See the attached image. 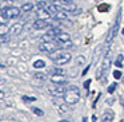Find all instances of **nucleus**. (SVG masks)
<instances>
[{"label":"nucleus","mask_w":124,"mask_h":122,"mask_svg":"<svg viewBox=\"0 0 124 122\" xmlns=\"http://www.w3.org/2000/svg\"><path fill=\"white\" fill-rule=\"evenodd\" d=\"M20 12H22V8H17V7H4V8H1V15H3L7 20L19 18Z\"/></svg>","instance_id":"6"},{"label":"nucleus","mask_w":124,"mask_h":122,"mask_svg":"<svg viewBox=\"0 0 124 122\" xmlns=\"http://www.w3.org/2000/svg\"><path fill=\"white\" fill-rule=\"evenodd\" d=\"M48 1H60V0H48Z\"/></svg>","instance_id":"41"},{"label":"nucleus","mask_w":124,"mask_h":122,"mask_svg":"<svg viewBox=\"0 0 124 122\" xmlns=\"http://www.w3.org/2000/svg\"><path fill=\"white\" fill-rule=\"evenodd\" d=\"M35 78H36V79H40V81H47V74L36 73V74H35Z\"/></svg>","instance_id":"23"},{"label":"nucleus","mask_w":124,"mask_h":122,"mask_svg":"<svg viewBox=\"0 0 124 122\" xmlns=\"http://www.w3.org/2000/svg\"><path fill=\"white\" fill-rule=\"evenodd\" d=\"M33 7H35V6H33L32 3H24L22 6V11L23 12H30V11H32V9H33Z\"/></svg>","instance_id":"19"},{"label":"nucleus","mask_w":124,"mask_h":122,"mask_svg":"<svg viewBox=\"0 0 124 122\" xmlns=\"http://www.w3.org/2000/svg\"><path fill=\"white\" fill-rule=\"evenodd\" d=\"M103 55V44H99V46L95 48L93 54H92V60H91V66H95L97 62H99V59L101 58Z\"/></svg>","instance_id":"9"},{"label":"nucleus","mask_w":124,"mask_h":122,"mask_svg":"<svg viewBox=\"0 0 124 122\" xmlns=\"http://www.w3.org/2000/svg\"><path fill=\"white\" fill-rule=\"evenodd\" d=\"M101 121L103 122H112L113 121V113L112 111H105L101 117Z\"/></svg>","instance_id":"17"},{"label":"nucleus","mask_w":124,"mask_h":122,"mask_svg":"<svg viewBox=\"0 0 124 122\" xmlns=\"http://www.w3.org/2000/svg\"><path fill=\"white\" fill-rule=\"evenodd\" d=\"M38 18H39V19H46V20H48L49 18H51V14L47 11V8L38 9Z\"/></svg>","instance_id":"16"},{"label":"nucleus","mask_w":124,"mask_h":122,"mask_svg":"<svg viewBox=\"0 0 124 122\" xmlns=\"http://www.w3.org/2000/svg\"><path fill=\"white\" fill-rule=\"evenodd\" d=\"M56 38H57V40H59V43H62V44H64V43H67V42H70V40H71L70 34H67V32H62V34H59V35H57Z\"/></svg>","instance_id":"14"},{"label":"nucleus","mask_w":124,"mask_h":122,"mask_svg":"<svg viewBox=\"0 0 124 122\" xmlns=\"http://www.w3.org/2000/svg\"><path fill=\"white\" fill-rule=\"evenodd\" d=\"M62 43H57V42H43L41 44H39V50L41 52H47V54H51V52H55L57 50H62Z\"/></svg>","instance_id":"4"},{"label":"nucleus","mask_w":124,"mask_h":122,"mask_svg":"<svg viewBox=\"0 0 124 122\" xmlns=\"http://www.w3.org/2000/svg\"><path fill=\"white\" fill-rule=\"evenodd\" d=\"M47 34L55 38V36H57L59 34H62V28H60V27H52V28H49V30H48V32H47Z\"/></svg>","instance_id":"18"},{"label":"nucleus","mask_w":124,"mask_h":122,"mask_svg":"<svg viewBox=\"0 0 124 122\" xmlns=\"http://www.w3.org/2000/svg\"><path fill=\"white\" fill-rule=\"evenodd\" d=\"M51 82L52 83H57V84H67L68 81L67 78L62 76V74H55V75L51 76Z\"/></svg>","instance_id":"11"},{"label":"nucleus","mask_w":124,"mask_h":122,"mask_svg":"<svg viewBox=\"0 0 124 122\" xmlns=\"http://www.w3.org/2000/svg\"><path fill=\"white\" fill-rule=\"evenodd\" d=\"M108 9V6L104 4V6H99V11H107Z\"/></svg>","instance_id":"32"},{"label":"nucleus","mask_w":124,"mask_h":122,"mask_svg":"<svg viewBox=\"0 0 124 122\" xmlns=\"http://www.w3.org/2000/svg\"><path fill=\"white\" fill-rule=\"evenodd\" d=\"M8 30H9V28L7 27L6 23H4V24H0V34H7V32H8Z\"/></svg>","instance_id":"25"},{"label":"nucleus","mask_w":124,"mask_h":122,"mask_svg":"<svg viewBox=\"0 0 124 122\" xmlns=\"http://www.w3.org/2000/svg\"><path fill=\"white\" fill-rule=\"evenodd\" d=\"M33 67L35 68H44L46 67V62L39 59V60H36V62H33Z\"/></svg>","instance_id":"20"},{"label":"nucleus","mask_w":124,"mask_h":122,"mask_svg":"<svg viewBox=\"0 0 124 122\" xmlns=\"http://www.w3.org/2000/svg\"><path fill=\"white\" fill-rule=\"evenodd\" d=\"M89 84H91V79H88V81H85V82H84V84H83V86H84V89H88V87H89Z\"/></svg>","instance_id":"34"},{"label":"nucleus","mask_w":124,"mask_h":122,"mask_svg":"<svg viewBox=\"0 0 124 122\" xmlns=\"http://www.w3.org/2000/svg\"><path fill=\"white\" fill-rule=\"evenodd\" d=\"M113 76H115V79H120L121 78V73L119 70H116L115 73H113Z\"/></svg>","instance_id":"30"},{"label":"nucleus","mask_w":124,"mask_h":122,"mask_svg":"<svg viewBox=\"0 0 124 122\" xmlns=\"http://www.w3.org/2000/svg\"><path fill=\"white\" fill-rule=\"evenodd\" d=\"M120 102H121V105L124 106V94H123V95H121V97H120Z\"/></svg>","instance_id":"38"},{"label":"nucleus","mask_w":124,"mask_h":122,"mask_svg":"<svg viewBox=\"0 0 124 122\" xmlns=\"http://www.w3.org/2000/svg\"><path fill=\"white\" fill-rule=\"evenodd\" d=\"M8 40H9V35H7V34H0V44L7 43Z\"/></svg>","instance_id":"21"},{"label":"nucleus","mask_w":124,"mask_h":122,"mask_svg":"<svg viewBox=\"0 0 124 122\" xmlns=\"http://www.w3.org/2000/svg\"><path fill=\"white\" fill-rule=\"evenodd\" d=\"M115 66H117L119 68H121V67H123V66H121V62H120V60H116V62H115Z\"/></svg>","instance_id":"36"},{"label":"nucleus","mask_w":124,"mask_h":122,"mask_svg":"<svg viewBox=\"0 0 124 122\" xmlns=\"http://www.w3.org/2000/svg\"><path fill=\"white\" fill-rule=\"evenodd\" d=\"M121 34H123V35H124V28H123V30H121Z\"/></svg>","instance_id":"42"},{"label":"nucleus","mask_w":124,"mask_h":122,"mask_svg":"<svg viewBox=\"0 0 124 122\" xmlns=\"http://www.w3.org/2000/svg\"><path fill=\"white\" fill-rule=\"evenodd\" d=\"M32 111H33V114H36V115H39V117H41L43 115V110H40L39 107H32Z\"/></svg>","instance_id":"26"},{"label":"nucleus","mask_w":124,"mask_h":122,"mask_svg":"<svg viewBox=\"0 0 124 122\" xmlns=\"http://www.w3.org/2000/svg\"><path fill=\"white\" fill-rule=\"evenodd\" d=\"M36 99H38L36 97H28V95H24V97H23V101H24V102H35Z\"/></svg>","instance_id":"24"},{"label":"nucleus","mask_w":124,"mask_h":122,"mask_svg":"<svg viewBox=\"0 0 124 122\" xmlns=\"http://www.w3.org/2000/svg\"><path fill=\"white\" fill-rule=\"evenodd\" d=\"M6 22H7V19H6V18H4L1 14H0V24H4Z\"/></svg>","instance_id":"35"},{"label":"nucleus","mask_w":124,"mask_h":122,"mask_svg":"<svg viewBox=\"0 0 124 122\" xmlns=\"http://www.w3.org/2000/svg\"><path fill=\"white\" fill-rule=\"evenodd\" d=\"M23 23H15L14 26H11L9 27V30H8V34H9V36H17L20 32H22V30H23Z\"/></svg>","instance_id":"10"},{"label":"nucleus","mask_w":124,"mask_h":122,"mask_svg":"<svg viewBox=\"0 0 124 122\" xmlns=\"http://www.w3.org/2000/svg\"><path fill=\"white\" fill-rule=\"evenodd\" d=\"M48 26H49V23H48V20H46V19H38L33 23V28H35V30H43V28H47Z\"/></svg>","instance_id":"12"},{"label":"nucleus","mask_w":124,"mask_h":122,"mask_svg":"<svg viewBox=\"0 0 124 122\" xmlns=\"http://www.w3.org/2000/svg\"><path fill=\"white\" fill-rule=\"evenodd\" d=\"M52 39H54V36L48 35V34H46V35H43V36H41V40H43V42H51Z\"/></svg>","instance_id":"28"},{"label":"nucleus","mask_w":124,"mask_h":122,"mask_svg":"<svg viewBox=\"0 0 124 122\" xmlns=\"http://www.w3.org/2000/svg\"><path fill=\"white\" fill-rule=\"evenodd\" d=\"M121 11H119L117 12V16H116V22L113 23V27H112V30H111V32H109V35L107 36V39H105V42H104V44H111V42L115 39V36L117 35V32H119V27H120V19H121V14H120Z\"/></svg>","instance_id":"7"},{"label":"nucleus","mask_w":124,"mask_h":122,"mask_svg":"<svg viewBox=\"0 0 124 122\" xmlns=\"http://www.w3.org/2000/svg\"><path fill=\"white\" fill-rule=\"evenodd\" d=\"M88 70H89V66H87V67L84 68V71H83V75H85V74L88 73Z\"/></svg>","instance_id":"37"},{"label":"nucleus","mask_w":124,"mask_h":122,"mask_svg":"<svg viewBox=\"0 0 124 122\" xmlns=\"http://www.w3.org/2000/svg\"><path fill=\"white\" fill-rule=\"evenodd\" d=\"M80 99V93H79V87L75 84H71L67 87V91L64 94V101L68 105H75Z\"/></svg>","instance_id":"2"},{"label":"nucleus","mask_w":124,"mask_h":122,"mask_svg":"<svg viewBox=\"0 0 124 122\" xmlns=\"http://www.w3.org/2000/svg\"><path fill=\"white\" fill-rule=\"evenodd\" d=\"M47 91L55 98H60L64 97L65 91H67V87H64V84H57V83H52L51 86L47 89Z\"/></svg>","instance_id":"5"},{"label":"nucleus","mask_w":124,"mask_h":122,"mask_svg":"<svg viewBox=\"0 0 124 122\" xmlns=\"http://www.w3.org/2000/svg\"><path fill=\"white\" fill-rule=\"evenodd\" d=\"M52 73H54V75H55V74H62V75H63V73H64V71H63L62 68H54V70H52Z\"/></svg>","instance_id":"31"},{"label":"nucleus","mask_w":124,"mask_h":122,"mask_svg":"<svg viewBox=\"0 0 124 122\" xmlns=\"http://www.w3.org/2000/svg\"><path fill=\"white\" fill-rule=\"evenodd\" d=\"M116 87H117V84H116V83L109 84V87H108V93H109V94H112V93L116 90Z\"/></svg>","instance_id":"29"},{"label":"nucleus","mask_w":124,"mask_h":122,"mask_svg":"<svg viewBox=\"0 0 124 122\" xmlns=\"http://www.w3.org/2000/svg\"><path fill=\"white\" fill-rule=\"evenodd\" d=\"M54 103L56 105L59 114H62V115H67V114H70V113H71L70 107H68V103L65 102V101H64V102H57L56 99H54Z\"/></svg>","instance_id":"8"},{"label":"nucleus","mask_w":124,"mask_h":122,"mask_svg":"<svg viewBox=\"0 0 124 122\" xmlns=\"http://www.w3.org/2000/svg\"><path fill=\"white\" fill-rule=\"evenodd\" d=\"M3 98H4V91L0 90V99H3Z\"/></svg>","instance_id":"39"},{"label":"nucleus","mask_w":124,"mask_h":122,"mask_svg":"<svg viewBox=\"0 0 124 122\" xmlns=\"http://www.w3.org/2000/svg\"><path fill=\"white\" fill-rule=\"evenodd\" d=\"M52 18H54L55 20H67L68 19V14L65 9H60L59 12H56L55 15H52Z\"/></svg>","instance_id":"13"},{"label":"nucleus","mask_w":124,"mask_h":122,"mask_svg":"<svg viewBox=\"0 0 124 122\" xmlns=\"http://www.w3.org/2000/svg\"><path fill=\"white\" fill-rule=\"evenodd\" d=\"M36 8L38 9H43V8H47V4L44 1H38L36 3Z\"/></svg>","instance_id":"27"},{"label":"nucleus","mask_w":124,"mask_h":122,"mask_svg":"<svg viewBox=\"0 0 124 122\" xmlns=\"http://www.w3.org/2000/svg\"><path fill=\"white\" fill-rule=\"evenodd\" d=\"M49 59L54 60L56 65H67L68 62L71 60V54L67 51H60V50H57V51L55 52H51V54L48 55Z\"/></svg>","instance_id":"3"},{"label":"nucleus","mask_w":124,"mask_h":122,"mask_svg":"<svg viewBox=\"0 0 124 122\" xmlns=\"http://www.w3.org/2000/svg\"><path fill=\"white\" fill-rule=\"evenodd\" d=\"M60 9H63L60 6H57V4H55V3H52V4H49V6H47V11L51 14V16L52 15H55L56 12H59Z\"/></svg>","instance_id":"15"},{"label":"nucleus","mask_w":124,"mask_h":122,"mask_svg":"<svg viewBox=\"0 0 124 122\" xmlns=\"http://www.w3.org/2000/svg\"><path fill=\"white\" fill-rule=\"evenodd\" d=\"M117 60H120V62H121V60H123V55H119V56H117Z\"/></svg>","instance_id":"40"},{"label":"nucleus","mask_w":124,"mask_h":122,"mask_svg":"<svg viewBox=\"0 0 124 122\" xmlns=\"http://www.w3.org/2000/svg\"><path fill=\"white\" fill-rule=\"evenodd\" d=\"M84 63H85V58L84 56H78L76 58V66H84Z\"/></svg>","instance_id":"22"},{"label":"nucleus","mask_w":124,"mask_h":122,"mask_svg":"<svg viewBox=\"0 0 124 122\" xmlns=\"http://www.w3.org/2000/svg\"><path fill=\"white\" fill-rule=\"evenodd\" d=\"M111 63H112V59H111V50H108L105 52V55L103 56V65H101V68L97 71V78L101 79L103 82L107 81V74L109 71V67H111Z\"/></svg>","instance_id":"1"},{"label":"nucleus","mask_w":124,"mask_h":122,"mask_svg":"<svg viewBox=\"0 0 124 122\" xmlns=\"http://www.w3.org/2000/svg\"><path fill=\"white\" fill-rule=\"evenodd\" d=\"M80 12H81V9H80V8H75L72 12H71V14H72V15H79Z\"/></svg>","instance_id":"33"}]
</instances>
